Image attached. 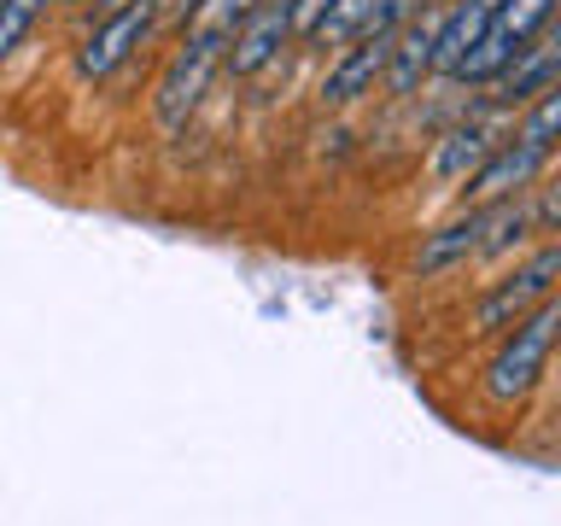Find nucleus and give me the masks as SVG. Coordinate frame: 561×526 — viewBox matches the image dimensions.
<instances>
[{"label": "nucleus", "mask_w": 561, "mask_h": 526, "mask_svg": "<svg viewBox=\"0 0 561 526\" xmlns=\"http://www.w3.org/2000/svg\"><path fill=\"white\" fill-rule=\"evenodd\" d=\"M503 135H508V117H491V112H480V105H468V112L433 140V164H427V170H433V182L456 193L473 170L485 164V152L497 147Z\"/></svg>", "instance_id": "obj_10"}, {"label": "nucleus", "mask_w": 561, "mask_h": 526, "mask_svg": "<svg viewBox=\"0 0 561 526\" xmlns=\"http://www.w3.org/2000/svg\"><path fill=\"white\" fill-rule=\"evenodd\" d=\"M257 7H263V0H205V7L187 18V30H217V35H228L245 12H257Z\"/></svg>", "instance_id": "obj_18"}, {"label": "nucleus", "mask_w": 561, "mask_h": 526, "mask_svg": "<svg viewBox=\"0 0 561 526\" xmlns=\"http://www.w3.org/2000/svg\"><path fill=\"white\" fill-rule=\"evenodd\" d=\"M293 47V0H263L257 12H245L234 30H228V47H222V70L240 82L263 77L280 53Z\"/></svg>", "instance_id": "obj_6"}, {"label": "nucleus", "mask_w": 561, "mask_h": 526, "mask_svg": "<svg viewBox=\"0 0 561 526\" xmlns=\"http://www.w3.org/2000/svg\"><path fill=\"white\" fill-rule=\"evenodd\" d=\"M328 7H333V0H293V42H305L310 24H316V18H322Z\"/></svg>", "instance_id": "obj_20"}, {"label": "nucleus", "mask_w": 561, "mask_h": 526, "mask_svg": "<svg viewBox=\"0 0 561 526\" xmlns=\"http://www.w3.org/2000/svg\"><path fill=\"white\" fill-rule=\"evenodd\" d=\"M480 228H485V205H473V210H450L438 228H427L415 245V263L410 270L421 281H433V275H450V270H462V263H473V245H480Z\"/></svg>", "instance_id": "obj_11"}, {"label": "nucleus", "mask_w": 561, "mask_h": 526, "mask_svg": "<svg viewBox=\"0 0 561 526\" xmlns=\"http://www.w3.org/2000/svg\"><path fill=\"white\" fill-rule=\"evenodd\" d=\"M152 35H158V7L152 0H135V7H123V12L94 18V24L82 30L77 53H70V65H77L82 82H105V77H117Z\"/></svg>", "instance_id": "obj_4"}, {"label": "nucleus", "mask_w": 561, "mask_h": 526, "mask_svg": "<svg viewBox=\"0 0 561 526\" xmlns=\"http://www.w3.org/2000/svg\"><path fill=\"white\" fill-rule=\"evenodd\" d=\"M386 53H392V35H351V42L333 53V65L322 70V82H316V105L333 117L351 112V105H363L380 88Z\"/></svg>", "instance_id": "obj_7"}, {"label": "nucleus", "mask_w": 561, "mask_h": 526, "mask_svg": "<svg viewBox=\"0 0 561 526\" xmlns=\"http://www.w3.org/2000/svg\"><path fill=\"white\" fill-rule=\"evenodd\" d=\"M556 328H561V305L556 298H543L538 310H526L515 328L497 333V351H491L485 375H480V392L491 403H520L533 398V386L550 375V351H556Z\"/></svg>", "instance_id": "obj_1"}, {"label": "nucleus", "mask_w": 561, "mask_h": 526, "mask_svg": "<svg viewBox=\"0 0 561 526\" xmlns=\"http://www.w3.org/2000/svg\"><path fill=\"white\" fill-rule=\"evenodd\" d=\"M508 135H515V140H526V147H538V152H550V158H556V147H561V82L526 100L520 112L508 117Z\"/></svg>", "instance_id": "obj_14"}, {"label": "nucleus", "mask_w": 561, "mask_h": 526, "mask_svg": "<svg viewBox=\"0 0 561 526\" xmlns=\"http://www.w3.org/2000/svg\"><path fill=\"white\" fill-rule=\"evenodd\" d=\"M438 24H445V0L421 7L415 18H403V24L392 30V53H386V70H380L386 100H415V88H427V82H433Z\"/></svg>", "instance_id": "obj_8"}, {"label": "nucleus", "mask_w": 561, "mask_h": 526, "mask_svg": "<svg viewBox=\"0 0 561 526\" xmlns=\"http://www.w3.org/2000/svg\"><path fill=\"white\" fill-rule=\"evenodd\" d=\"M53 7H59V0H0V65L30 42L35 24H42Z\"/></svg>", "instance_id": "obj_16"}, {"label": "nucleus", "mask_w": 561, "mask_h": 526, "mask_svg": "<svg viewBox=\"0 0 561 526\" xmlns=\"http://www.w3.org/2000/svg\"><path fill=\"white\" fill-rule=\"evenodd\" d=\"M222 47H228V35L217 30H182V42L164 59V77L152 88V117L164 135H182L187 117L205 105L210 82L222 77Z\"/></svg>", "instance_id": "obj_2"}, {"label": "nucleus", "mask_w": 561, "mask_h": 526, "mask_svg": "<svg viewBox=\"0 0 561 526\" xmlns=\"http://www.w3.org/2000/svg\"><path fill=\"white\" fill-rule=\"evenodd\" d=\"M526 245H538L533 217H526V193L520 199H503V205H485V228H480V245H473V263H508Z\"/></svg>", "instance_id": "obj_13"}, {"label": "nucleus", "mask_w": 561, "mask_h": 526, "mask_svg": "<svg viewBox=\"0 0 561 526\" xmlns=\"http://www.w3.org/2000/svg\"><path fill=\"white\" fill-rule=\"evenodd\" d=\"M556 82H561V30L550 24L515 65L503 70L497 82H485V94L473 100V105H480V112H491V117H515L526 100L543 94V88H556Z\"/></svg>", "instance_id": "obj_9"}, {"label": "nucleus", "mask_w": 561, "mask_h": 526, "mask_svg": "<svg viewBox=\"0 0 561 526\" xmlns=\"http://www.w3.org/2000/svg\"><path fill=\"white\" fill-rule=\"evenodd\" d=\"M375 12H380V0H333V7L310 24L305 47H345L351 35H363L375 24Z\"/></svg>", "instance_id": "obj_15"}, {"label": "nucleus", "mask_w": 561, "mask_h": 526, "mask_svg": "<svg viewBox=\"0 0 561 526\" xmlns=\"http://www.w3.org/2000/svg\"><path fill=\"white\" fill-rule=\"evenodd\" d=\"M556 158L550 152H538V147H526V140L515 135H503L497 147L485 152V164L468 175L462 187H456V210H473V205H503V199H520L533 182H543L550 175Z\"/></svg>", "instance_id": "obj_5"}, {"label": "nucleus", "mask_w": 561, "mask_h": 526, "mask_svg": "<svg viewBox=\"0 0 561 526\" xmlns=\"http://www.w3.org/2000/svg\"><path fill=\"white\" fill-rule=\"evenodd\" d=\"M556 281H561V240L526 245V258L515 263V270L497 275L480 298H473L468 333H503V328H515L526 310H538L543 298H556Z\"/></svg>", "instance_id": "obj_3"}, {"label": "nucleus", "mask_w": 561, "mask_h": 526, "mask_svg": "<svg viewBox=\"0 0 561 526\" xmlns=\"http://www.w3.org/2000/svg\"><path fill=\"white\" fill-rule=\"evenodd\" d=\"M503 0H445V24H438V47H433V77L450 82L456 65L473 53V42L491 30Z\"/></svg>", "instance_id": "obj_12"}, {"label": "nucleus", "mask_w": 561, "mask_h": 526, "mask_svg": "<svg viewBox=\"0 0 561 526\" xmlns=\"http://www.w3.org/2000/svg\"><path fill=\"white\" fill-rule=\"evenodd\" d=\"M152 7H158V30H164V24L170 30H187V18L199 12L205 0H152Z\"/></svg>", "instance_id": "obj_19"}, {"label": "nucleus", "mask_w": 561, "mask_h": 526, "mask_svg": "<svg viewBox=\"0 0 561 526\" xmlns=\"http://www.w3.org/2000/svg\"><path fill=\"white\" fill-rule=\"evenodd\" d=\"M526 217H533V235L538 240H556L561 235V187L550 182V175L526 187Z\"/></svg>", "instance_id": "obj_17"}, {"label": "nucleus", "mask_w": 561, "mask_h": 526, "mask_svg": "<svg viewBox=\"0 0 561 526\" xmlns=\"http://www.w3.org/2000/svg\"><path fill=\"white\" fill-rule=\"evenodd\" d=\"M123 7H135V0H88V7H82V18L94 24V18H105V12H123Z\"/></svg>", "instance_id": "obj_21"}, {"label": "nucleus", "mask_w": 561, "mask_h": 526, "mask_svg": "<svg viewBox=\"0 0 561 526\" xmlns=\"http://www.w3.org/2000/svg\"><path fill=\"white\" fill-rule=\"evenodd\" d=\"M59 7H77V12H82V7H88V0H59Z\"/></svg>", "instance_id": "obj_22"}]
</instances>
